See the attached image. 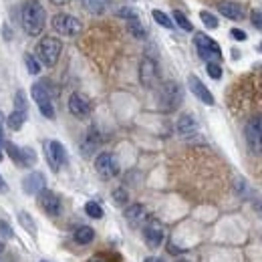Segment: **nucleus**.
<instances>
[{"mask_svg":"<svg viewBox=\"0 0 262 262\" xmlns=\"http://www.w3.org/2000/svg\"><path fill=\"white\" fill-rule=\"evenodd\" d=\"M38 204H40V208L44 210V212L48 216H52V218H57L61 214V198L55 192H48V190L40 192L38 194Z\"/></svg>","mask_w":262,"mask_h":262,"instance_id":"nucleus-11","label":"nucleus"},{"mask_svg":"<svg viewBox=\"0 0 262 262\" xmlns=\"http://www.w3.org/2000/svg\"><path fill=\"white\" fill-rule=\"evenodd\" d=\"M125 218L131 222V224H139L145 220V208L141 204H131L125 208Z\"/></svg>","mask_w":262,"mask_h":262,"instance_id":"nucleus-19","label":"nucleus"},{"mask_svg":"<svg viewBox=\"0 0 262 262\" xmlns=\"http://www.w3.org/2000/svg\"><path fill=\"white\" fill-rule=\"evenodd\" d=\"M24 63H26V69H28L30 75H38V73H40V63H38L36 57L26 55V57H24Z\"/></svg>","mask_w":262,"mask_h":262,"instance_id":"nucleus-28","label":"nucleus"},{"mask_svg":"<svg viewBox=\"0 0 262 262\" xmlns=\"http://www.w3.org/2000/svg\"><path fill=\"white\" fill-rule=\"evenodd\" d=\"M174 20L178 22V26H180V28H184V30H188V32H192V30H194V26H192L190 18H188V16H186L184 12L176 10V12H174Z\"/></svg>","mask_w":262,"mask_h":262,"instance_id":"nucleus-26","label":"nucleus"},{"mask_svg":"<svg viewBox=\"0 0 262 262\" xmlns=\"http://www.w3.org/2000/svg\"><path fill=\"white\" fill-rule=\"evenodd\" d=\"M69 111H71L75 117L85 119V117H89V113H91V101H89L83 93H73V95L69 97Z\"/></svg>","mask_w":262,"mask_h":262,"instance_id":"nucleus-12","label":"nucleus"},{"mask_svg":"<svg viewBox=\"0 0 262 262\" xmlns=\"http://www.w3.org/2000/svg\"><path fill=\"white\" fill-rule=\"evenodd\" d=\"M61 50H63V42L59 38H55V36H44L36 44L38 61L44 67H55L57 61H59V57H61Z\"/></svg>","mask_w":262,"mask_h":262,"instance_id":"nucleus-3","label":"nucleus"},{"mask_svg":"<svg viewBox=\"0 0 262 262\" xmlns=\"http://www.w3.org/2000/svg\"><path fill=\"white\" fill-rule=\"evenodd\" d=\"M6 153L12 157V162H14V164L22 166V147H16L14 143L6 141Z\"/></svg>","mask_w":262,"mask_h":262,"instance_id":"nucleus-24","label":"nucleus"},{"mask_svg":"<svg viewBox=\"0 0 262 262\" xmlns=\"http://www.w3.org/2000/svg\"><path fill=\"white\" fill-rule=\"evenodd\" d=\"M200 18H202V22H204V26H206V28H210V30L218 28V18H216L212 12L202 10V12H200Z\"/></svg>","mask_w":262,"mask_h":262,"instance_id":"nucleus-25","label":"nucleus"},{"mask_svg":"<svg viewBox=\"0 0 262 262\" xmlns=\"http://www.w3.org/2000/svg\"><path fill=\"white\" fill-rule=\"evenodd\" d=\"M194 44L198 48V55L206 63H218V61H222V48H220V44L212 36H208L206 32H196Z\"/></svg>","mask_w":262,"mask_h":262,"instance_id":"nucleus-4","label":"nucleus"},{"mask_svg":"<svg viewBox=\"0 0 262 262\" xmlns=\"http://www.w3.org/2000/svg\"><path fill=\"white\" fill-rule=\"evenodd\" d=\"M244 137L248 143V149L252 153H262V115H254L246 127H244Z\"/></svg>","mask_w":262,"mask_h":262,"instance_id":"nucleus-6","label":"nucleus"},{"mask_svg":"<svg viewBox=\"0 0 262 262\" xmlns=\"http://www.w3.org/2000/svg\"><path fill=\"white\" fill-rule=\"evenodd\" d=\"M113 200H115V204H127V192L123 188H117L113 192Z\"/></svg>","mask_w":262,"mask_h":262,"instance_id":"nucleus-33","label":"nucleus"},{"mask_svg":"<svg viewBox=\"0 0 262 262\" xmlns=\"http://www.w3.org/2000/svg\"><path fill=\"white\" fill-rule=\"evenodd\" d=\"M95 170H97V174L103 180H111V178H115L119 174V164H117L113 153L103 151V153H99L95 157Z\"/></svg>","mask_w":262,"mask_h":262,"instance_id":"nucleus-8","label":"nucleus"},{"mask_svg":"<svg viewBox=\"0 0 262 262\" xmlns=\"http://www.w3.org/2000/svg\"><path fill=\"white\" fill-rule=\"evenodd\" d=\"M2 252H4V244H2V242H0V254H2Z\"/></svg>","mask_w":262,"mask_h":262,"instance_id":"nucleus-42","label":"nucleus"},{"mask_svg":"<svg viewBox=\"0 0 262 262\" xmlns=\"http://www.w3.org/2000/svg\"><path fill=\"white\" fill-rule=\"evenodd\" d=\"M254 210H256V212H258V216L262 218V198H254Z\"/></svg>","mask_w":262,"mask_h":262,"instance_id":"nucleus-38","label":"nucleus"},{"mask_svg":"<svg viewBox=\"0 0 262 262\" xmlns=\"http://www.w3.org/2000/svg\"><path fill=\"white\" fill-rule=\"evenodd\" d=\"M0 162H2V149H0Z\"/></svg>","mask_w":262,"mask_h":262,"instance_id":"nucleus-43","label":"nucleus"},{"mask_svg":"<svg viewBox=\"0 0 262 262\" xmlns=\"http://www.w3.org/2000/svg\"><path fill=\"white\" fill-rule=\"evenodd\" d=\"M42 262H44V260H42Z\"/></svg>","mask_w":262,"mask_h":262,"instance_id":"nucleus-46","label":"nucleus"},{"mask_svg":"<svg viewBox=\"0 0 262 262\" xmlns=\"http://www.w3.org/2000/svg\"><path fill=\"white\" fill-rule=\"evenodd\" d=\"M111 4V0H81V6L91 12V14H101L107 10V6Z\"/></svg>","mask_w":262,"mask_h":262,"instance_id":"nucleus-18","label":"nucleus"},{"mask_svg":"<svg viewBox=\"0 0 262 262\" xmlns=\"http://www.w3.org/2000/svg\"><path fill=\"white\" fill-rule=\"evenodd\" d=\"M2 192H6V182L2 180V176H0V194Z\"/></svg>","mask_w":262,"mask_h":262,"instance_id":"nucleus-39","label":"nucleus"},{"mask_svg":"<svg viewBox=\"0 0 262 262\" xmlns=\"http://www.w3.org/2000/svg\"><path fill=\"white\" fill-rule=\"evenodd\" d=\"M44 147H46V160H48L52 170H61L63 166H67L69 155H67V149H65V145L61 141H55V139L46 141Z\"/></svg>","mask_w":262,"mask_h":262,"instance_id":"nucleus-9","label":"nucleus"},{"mask_svg":"<svg viewBox=\"0 0 262 262\" xmlns=\"http://www.w3.org/2000/svg\"><path fill=\"white\" fill-rule=\"evenodd\" d=\"M218 10H220L222 16H226V18H230V20H242V18L246 16L244 8H242L240 4H236V2H220V4H218Z\"/></svg>","mask_w":262,"mask_h":262,"instance_id":"nucleus-16","label":"nucleus"},{"mask_svg":"<svg viewBox=\"0 0 262 262\" xmlns=\"http://www.w3.org/2000/svg\"><path fill=\"white\" fill-rule=\"evenodd\" d=\"M145 262H160V260H157V258H147Z\"/></svg>","mask_w":262,"mask_h":262,"instance_id":"nucleus-41","label":"nucleus"},{"mask_svg":"<svg viewBox=\"0 0 262 262\" xmlns=\"http://www.w3.org/2000/svg\"><path fill=\"white\" fill-rule=\"evenodd\" d=\"M0 234L2 236H6V238H12L14 236V232H12V228L4 222V220H0Z\"/></svg>","mask_w":262,"mask_h":262,"instance_id":"nucleus-35","label":"nucleus"},{"mask_svg":"<svg viewBox=\"0 0 262 262\" xmlns=\"http://www.w3.org/2000/svg\"><path fill=\"white\" fill-rule=\"evenodd\" d=\"M250 18H252V24H254L256 28H260V30H262V10H254Z\"/></svg>","mask_w":262,"mask_h":262,"instance_id":"nucleus-36","label":"nucleus"},{"mask_svg":"<svg viewBox=\"0 0 262 262\" xmlns=\"http://www.w3.org/2000/svg\"><path fill=\"white\" fill-rule=\"evenodd\" d=\"M4 123H6V117L2 115V111H0V143L4 141Z\"/></svg>","mask_w":262,"mask_h":262,"instance_id":"nucleus-37","label":"nucleus"},{"mask_svg":"<svg viewBox=\"0 0 262 262\" xmlns=\"http://www.w3.org/2000/svg\"><path fill=\"white\" fill-rule=\"evenodd\" d=\"M30 95H32L34 103L38 105L40 113H42L46 119H55V105H52L50 93H48V89L44 87V83H34L32 89H30Z\"/></svg>","mask_w":262,"mask_h":262,"instance_id":"nucleus-7","label":"nucleus"},{"mask_svg":"<svg viewBox=\"0 0 262 262\" xmlns=\"http://www.w3.org/2000/svg\"><path fill=\"white\" fill-rule=\"evenodd\" d=\"M188 87H190V91L202 101V103H206V105H214V95L210 93V89L196 77V75H190L188 77Z\"/></svg>","mask_w":262,"mask_h":262,"instance_id":"nucleus-14","label":"nucleus"},{"mask_svg":"<svg viewBox=\"0 0 262 262\" xmlns=\"http://www.w3.org/2000/svg\"><path fill=\"white\" fill-rule=\"evenodd\" d=\"M157 75H160L157 63H155L153 59H149V57L141 59V63H139V81H141V85H143L145 89H151V87L155 85Z\"/></svg>","mask_w":262,"mask_h":262,"instance_id":"nucleus-10","label":"nucleus"},{"mask_svg":"<svg viewBox=\"0 0 262 262\" xmlns=\"http://www.w3.org/2000/svg\"><path fill=\"white\" fill-rule=\"evenodd\" d=\"M143 238H145V244L149 248H157L162 242H164V230L157 222H149L145 228H143Z\"/></svg>","mask_w":262,"mask_h":262,"instance_id":"nucleus-15","label":"nucleus"},{"mask_svg":"<svg viewBox=\"0 0 262 262\" xmlns=\"http://www.w3.org/2000/svg\"><path fill=\"white\" fill-rule=\"evenodd\" d=\"M85 214H87L89 218L99 220V218H103V208H101L97 202H87V204H85Z\"/></svg>","mask_w":262,"mask_h":262,"instance_id":"nucleus-22","label":"nucleus"},{"mask_svg":"<svg viewBox=\"0 0 262 262\" xmlns=\"http://www.w3.org/2000/svg\"><path fill=\"white\" fill-rule=\"evenodd\" d=\"M24 121H26V111H18V109H14V111L6 117V125H8L12 131H18V129L24 125Z\"/></svg>","mask_w":262,"mask_h":262,"instance_id":"nucleus-21","label":"nucleus"},{"mask_svg":"<svg viewBox=\"0 0 262 262\" xmlns=\"http://www.w3.org/2000/svg\"><path fill=\"white\" fill-rule=\"evenodd\" d=\"M14 107L18 111H26V99H24L22 91H16V95H14Z\"/></svg>","mask_w":262,"mask_h":262,"instance_id":"nucleus-31","label":"nucleus"},{"mask_svg":"<svg viewBox=\"0 0 262 262\" xmlns=\"http://www.w3.org/2000/svg\"><path fill=\"white\" fill-rule=\"evenodd\" d=\"M46 188V180L40 172H30L24 180H22V190L30 196H38L40 192H44Z\"/></svg>","mask_w":262,"mask_h":262,"instance_id":"nucleus-13","label":"nucleus"},{"mask_svg":"<svg viewBox=\"0 0 262 262\" xmlns=\"http://www.w3.org/2000/svg\"><path fill=\"white\" fill-rule=\"evenodd\" d=\"M20 20H22V28L26 30V34L38 36L42 32L44 22H46V12H44V8L38 0H26L22 4Z\"/></svg>","mask_w":262,"mask_h":262,"instance_id":"nucleus-1","label":"nucleus"},{"mask_svg":"<svg viewBox=\"0 0 262 262\" xmlns=\"http://www.w3.org/2000/svg\"><path fill=\"white\" fill-rule=\"evenodd\" d=\"M117 16L125 18L127 22H129V20H137V12L131 10V8H119V10H117Z\"/></svg>","mask_w":262,"mask_h":262,"instance_id":"nucleus-32","label":"nucleus"},{"mask_svg":"<svg viewBox=\"0 0 262 262\" xmlns=\"http://www.w3.org/2000/svg\"><path fill=\"white\" fill-rule=\"evenodd\" d=\"M178 133L182 137H192V135L198 133V123H196V119L190 113H186V115H182L178 119Z\"/></svg>","mask_w":262,"mask_h":262,"instance_id":"nucleus-17","label":"nucleus"},{"mask_svg":"<svg viewBox=\"0 0 262 262\" xmlns=\"http://www.w3.org/2000/svg\"><path fill=\"white\" fill-rule=\"evenodd\" d=\"M50 26L55 28V32H59L63 36H75L83 28V24H81V20L77 16H71V14H65V12L52 16Z\"/></svg>","mask_w":262,"mask_h":262,"instance_id":"nucleus-5","label":"nucleus"},{"mask_svg":"<svg viewBox=\"0 0 262 262\" xmlns=\"http://www.w3.org/2000/svg\"><path fill=\"white\" fill-rule=\"evenodd\" d=\"M91 262H99V260H91Z\"/></svg>","mask_w":262,"mask_h":262,"instance_id":"nucleus-44","label":"nucleus"},{"mask_svg":"<svg viewBox=\"0 0 262 262\" xmlns=\"http://www.w3.org/2000/svg\"><path fill=\"white\" fill-rule=\"evenodd\" d=\"M206 71H208V75L212 77L214 81L222 79V67L218 63H206Z\"/></svg>","mask_w":262,"mask_h":262,"instance_id":"nucleus-30","label":"nucleus"},{"mask_svg":"<svg viewBox=\"0 0 262 262\" xmlns=\"http://www.w3.org/2000/svg\"><path fill=\"white\" fill-rule=\"evenodd\" d=\"M18 220H20V224L30 232V234H34L36 232V226H34V222H32V218H30V214H26V212H20L18 214Z\"/></svg>","mask_w":262,"mask_h":262,"instance_id":"nucleus-29","label":"nucleus"},{"mask_svg":"<svg viewBox=\"0 0 262 262\" xmlns=\"http://www.w3.org/2000/svg\"><path fill=\"white\" fill-rule=\"evenodd\" d=\"M260 50H262V44H260Z\"/></svg>","mask_w":262,"mask_h":262,"instance_id":"nucleus-45","label":"nucleus"},{"mask_svg":"<svg viewBox=\"0 0 262 262\" xmlns=\"http://www.w3.org/2000/svg\"><path fill=\"white\" fill-rule=\"evenodd\" d=\"M151 16H153V20H155L157 24H160V26H164V28H174V22H172V18H170L166 12H162V10H153Z\"/></svg>","mask_w":262,"mask_h":262,"instance_id":"nucleus-23","label":"nucleus"},{"mask_svg":"<svg viewBox=\"0 0 262 262\" xmlns=\"http://www.w3.org/2000/svg\"><path fill=\"white\" fill-rule=\"evenodd\" d=\"M52 4H67V2H71V0H50Z\"/></svg>","mask_w":262,"mask_h":262,"instance_id":"nucleus-40","label":"nucleus"},{"mask_svg":"<svg viewBox=\"0 0 262 262\" xmlns=\"http://www.w3.org/2000/svg\"><path fill=\"white\" fill-rule=\"evenodd\" d=\"M73 238H75L77 244H91V242L95 240V230L89 228V226H79V228L75 230Z\"/></svg>","mask_w":262,"mask_h":262,"instance_id":"nucleus-20","label":"nucleus"},{"mask_svg":"<svg viewBox=\"0 0 262 262\" xmlns=\"http://www.w3.org/2000/svg\"><path fill=\"white\" fill-rule=\"evenodd\" d=\"M127 28H129V32H131L135 38H145V34H147L145 28L141 26L139 18H137V20H129V22H127Z\"/></svg>","mask_w":262,"mask_h":262,"instance_id":"nucleus-27","label":"nucleus"},{"mask_svg":"<svg viewBox=\"0 0 262 262\" xmlns=\"http://www.w3.org/2000/svg\"><path fill=\"white\" fill-rule=\"evenodd\" d=\"M230 36H232L234 40H240V42L248 38V34H246L242 28H232V30H230Z\"/></svg>","mask_w":262,"mask_h":262,"instance_id":"nucleus-34","label":"nucleus"},{"mask_svg":"<svg viewBox=\"0 0 262 262\" xmlns=\"http://www.w3.org/2000/svg\"><path fill=\"white\" fill-rule=\"evenodd\" d=\"M184 101V91L176 81H168L160 87V93H157V103H160L162 111H176Z\"/></svg>","mask_w":262,"mask_h":262,"instance_id":"nucleus-2","label":"nucleus"}]
</instances>
